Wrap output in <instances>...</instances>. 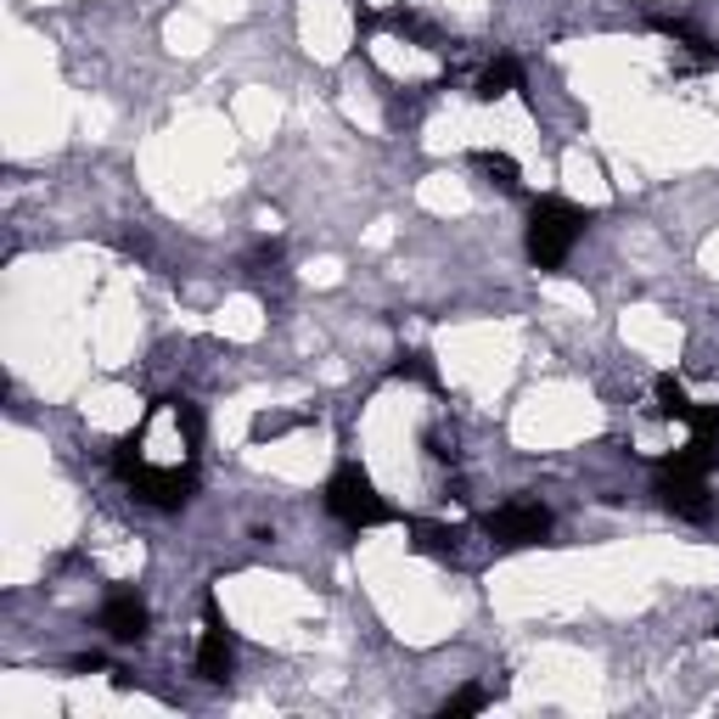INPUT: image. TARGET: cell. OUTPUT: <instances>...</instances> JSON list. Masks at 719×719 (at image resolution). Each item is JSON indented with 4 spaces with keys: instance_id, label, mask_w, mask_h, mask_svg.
<instances>
[{
    "instance_id": "cell-4",
    "label": "cell",
    "mask_w": 719,
    "mask_h": 719,
    "mask_svg": "<svg viewBox=\"0 0 719 719\" xmlns=\"http://www.w3.org/2000/svg\"><path fill=\"white\" fill-rule=\"evenodd\" d=\"M326 512L349 523V529H371V523H389V501L377 495V484L360 472V467H338L332 472V484H326Z\"/></svg>"
},
{
    "instance_id": "cell-16",
    "label": "cell",
    "mask_w": 719,
    "mask_h": 719,
    "mask_svg": "<svg viewBox=\"0 0 719 719\" xmlns=\"http://www.w3.org/2000/svg\"><path fill=\"white\" fill-rule=\"evenodd\" d=\"M389 23H394L400 34H411V40H434V29H427L422 18H411V12H389Z\"/></svg>"
},
{
    "instance_id": "cell-6",
    "label": "cell",
    "mask_w": 719,
    "mask_h": 719,
    "mask_svg": "<svg viewBox=\"0 0 719 719\" xmlns=\"http://www.w3.org/2000/svg\"><path fill=\"white\" fill-rule=\"evenodd\" d=\"M198 675L209 686H225L236 675V647H231V630H225L214 602H209V625H203V641H198Z\"/></svg>"
},
{
    "instance_id": "cell-15",
    "label": "cell",
    "mask_w": 719,
    "mask_h": 719,
    "mask_svg": "<svg viewBox=\"0 0 719 719\" xmlns=\"http://www.w3.org/2000/svg\"><path fill=\"white\" fill-rule=\"evenodd\" d=\"M394 377H416V382H439V371H434V355H400V366H394Z\"/></svg>"
},
{
    "instance_id": "cell-2",
    "label": "cell",
    "mask_w": 719,
    "mask_h": 719,
    "mask_svg": "<svg viewBox=\"0 0 719 719\" xmlns=\"http://www.w3.org/2000/svg\"><path fill=\"white\" fill-rule=\"evenodd\" d=\"M141 427L113 450V472L124 478V484L135 490V501H147V506H158V512H180L191 495H198V472L191 467H153L147 456H141Z\"/></svg>"
},
{
    "instance_id": "cell-8",
    "label": "cell",
    "mask_w": 719,
    "mask_h": 719,
    "mask_svg": "<svg viewBox=\"0 0 719 719\" xmlns=\"http://www.w3.org/2000/svg\"><path fill=\"white\" fill-rule=\"evenodd\" d=\"M506 90H523V68L512 63V57H495L484 74H478V102H495V96H506Z\"/></svg>"
},
{
    "instance_id": "cell-17",
    "label": "cell",
    "mask_w": 719,
    "mask_h": 719,
    "mask_svg": "<svg viewBox=\"0 0 719 719\" xmlns=\"http://www.w3.org/2000/svg\"><path fill=\"white\" fill-rule=\"evenodd\" d=\"M714 641H719V625H714Z\"/></svg>"
},
{
    "instance_id": "cell-7",
    "label": "cell",
    "mask_w": 719,
    "mask_h": 719,
    "mask_svg": "<svg viewBox=\"0 0 719 719\" xmlns=\"http://www.w3.org/2000/svg\"><path fill=\"white\" fill-rule=\"evenodd\" d=\"M96 625H102L113 641H141V636H147V625H153V613H147V602H141V596L119 591V596H108V607H102Z\"/></svg>"
},
{
    "instance_id": "cell-11",
    "label": "cell",
    "mask_w": 719,
    "mask_h": 719,
    "mask_svg": "<svg viewBox=\"0 0 719 719\" xmlns=\"http://www.w3.org/2000/svg\"><path fill=\"white\" fill-rule=\"evenodd\" d=\"M411 535L427 557H456V529H439V523H411Z\"/></svg>"
},
{
    "instance_id": "cell-9",
    "label": "cell",
    "mask_w": 719,
    "mask_h": 719,
    "mask_svg": "<svg viewBox=\"0 0 719 719\" xmlns=\"http://www.w3.org/2000/svg\"><path fill=\"white\" fill-rule=\"evenodd\" d=\"M472 164L484 169L501 191H517L523 186V169H517V158H506V153H495V147H484V153H472Z\"/></svg>"
},
{
    "instance_id": "cell-13",
    "label": "cell",
    "mask_w": 719,
    "mask_h": 719,
    "mask_svg": "<svg viewBox=\"0 0 719 719\" xmlns=\"http://www.w3.org/2000/svg\"><path fill=\"white\" fill-rule=\"evenodd\" d=\"M175 422H180V445H186V450H198V439H203V416H198V405H191V400H175Z\"/></svg>"
},
{
    "instance_id": "cell-5",
    "label": "cell",
    "mask_w": 719,
    "mask_h": 719,
    "mask_svg": "<svg viewBox=\"0 0 719 719\" xmlns=\"http://www.w3.org/2000/svg\"><path fill=\"white\" fill-rule=\"evenodd\" d=\"M484 535L506 551H523V546H540L551 535V512L540 501H506L495 512H484Z\"/></svg>"
},
{
    "instance_id": "cell-1",
    "label": "cell",
    "mask_w": 719,
    "mask_h": 719,
    "mask_svg": "<svg viewBox=\"0 0 719 719\" xmlns=\"http://www.w3.org/2000/svg\"><path fill=\"white\" fill-rule=\"evenodd\" d=\"M719 461V439H692L686 450H675L669 461H658V501L686 517V523H708L714 501H708V467Z\"/></svg>"
},
{
    "instance_id": "cell-14",
    "label": "cell",
    "mask_w": 719,
    "mask_h": 719,
    "mask_svg": "<svg viewBox=\"0 0 719 719\" xmlns=\"http://www.w3.org/2000/svg\"><path fill=\"white\" fill-rule=\"evenodd\" d=\"M478 708H490V692H484V686H467V692H456L439 714H445V719H461V714H478Z\"/></svg>"
},
{
    "instance_id": "cell-12",
    "label": "cell",
    "mask_w": 719,
    "mask_h": 719,
    "mask_svg": "<svg viewBox=\"0 0 719 719\" xmlns=\"http://www.w3.org/2000/svg\"><path fill=\"white\" fill-rule=\"evenodd\" d=\"M304 416H281V411H265V416H254V445H265V439H281V434H293Z\"/></svg>"
},
{
    "instance_id": "cell-3",
    "label": "cell",
    "mask_w": 719,
    "mask_h": 719,
    "mask_svg": "<svg viewBox=\"0 0 719 719\" xmlns=\"http://www.w3.org/2000/svg\"><path fill=\"white\" fill-rule=\"evenodd\" d=\"M585 225H591V209L562 203V198H540L529 209V259H535V270H562L573 243L585 236Z\"/></svg>"
},
{
    "instance_id": "cell-10",
    "label": "cell",
    "mask_w": 719,
    "mask_h": 719,
    "mask_svg": "<svg viewBox=\"0 0 719 719\" xmlns=\"http://www.w3.org/2000/svg\"><path fill=\"white\" fill-rule=\"evenodd\" d=\"M658 416H669V422H686L692 427V416H697V405L686 400V389L675 377H658Z\"/></svg>"
}]
</instances>
